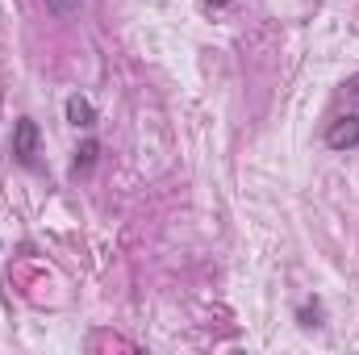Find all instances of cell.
Returning <instances> with one entry per match:
<instances>
[{"label": "cell", "mask_w": 359, "mask_h": 355, "mask_svg": "<svg viewBox=\"0 0 359 355\" xmlns=\"http://www.w3.org/2000/svg\"><path fill=\"white\" fill-rule=\"evenodd\" d=\"M96 155H100V142H96V138H88V142H80V151H76V159H72V172H76V176H84V172H92Z\"/></svg>", "instance_id": "277c9868"}, {"label": "cell", "mask_w": 359, "mask_h": 355, "mask_svg": "<svg viewBox=\"0 0 359 355\" xmlns=\"http://www.w3.org/2000/svg\"><path fill=\"white\" fill-rule=\"evenodd\" d=\"M205 8H222V4H230V0H201Z\"/></svg>", "instance_id": "52a82bcc"}, {"label": "cell", "mask_w": 359, "mask_h": 355, "mask_svg": "<svg viewBox=\"0 0 359 355\" xmlns=\"http://www.w3.org/2000/svg\"><path fill=\"white\" fill-rule=\"evenodd\" d=\"M318 318H322V309H318V305H305V309H301V326H322Z\"/></svg>", "instance_id": "8992f818"}, {"label": "cell", "mask_w": 359, "mask_h": 355, "mask_svg": "<svg viewBox=\"0 0 359 355\" xmlns=\"http://www.w3.org/2000/svg\"><path fill=\"white\" fill-rule=\"evenodd\" d=\"M46 8H50L55 17H72V13L80 8V0H46Z\"/></svg>", "instance_id": "5b68a950"}, {"label": "cell", "mask_w": 359, "mask_h": 355, "mask_svg": "<svg viewBox=\"0 0 359 355\" xmlns=\"http://www.w3.org/2000/svg\"><path fill=\"white\" fill-rule=\"evenodd\" d=\"M13 159L25 172H38V121L34 117H17V126H13Z\"/></svg>", "instance_id": "6da1fadb"}, {"label": "cell", "mask_w": 359, "mask_h": 355, "mask_svg": "<svg viewBox=\"0 0 359 355\" xmlns=\"http://www.w3.org/2000/svg\"><path fill=\"white\" fill-rule=\"evenodd\" d=\"M67 121L76 126V130H92L96 126V109H92V100L88 96H67Z\"/></svg>", "instance_id": "3957f363"}, {"label": "cell", "mask_w": 359, "mask_h": 355, "mask_svg": "<svg viewBox=\"0 0 359 355\" xmlns=\"http://www.w3.org/2000/svg\"><path fill=\"white\" fill-rule=\"evenodd\" d=\"M326 147L330 151H355L359 147V113H343L326 126Z\"/></svg>", "instance_id": "7a4b0ae2"}]
</instances>
